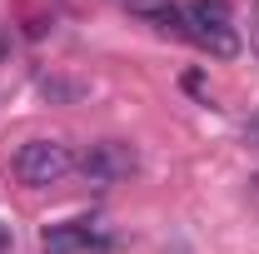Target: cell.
Returning a JSON list of instances; mask_svg holds the SVG:
<instances>
[{
	"label": "cell",
	"mask_w": 259,
	"mask_h": 254,
	"mask_svg": "<svg viewBox=\"0 0 259 254\" xmlns=\"http://www.w3.org/2000/svg\"><path fill=\"white\" fill-rule=\"evenodd\" d=\"M249 140H259V125H249Z\"/></svg>",
	"instance_id": "obj_9"
},
{
	"label": "cell",
	"mask_w": 259,
	"mask_h": 254,
	"mask_svg": "<svg viewBox=\"0 0 259 254\" xmlns=\"http://www.w3.org/2000/svg\"><path fill=\"white\" fill-rule=\"evenodd\" d=\"M70 170H75V155H70L65 140H25V145L15 150V180L30 185V190L60 185Z\"/></svg>",
	"instance_id": "obj_1"
},
{
	"label": "cell",
	"mask_w": 259,
	"mask_h": 254,
	"mask_svg": "<svg viewBox=\"0 0 259 254\" xmlns=\"http://www.w3.org/2000/svg\"><path fill=\"white\" fill-rule=\"evenodd\" d=\"M185 40H194L199 50H209L214 60H234V55H239V35H234V25H229V30H190Z\"/></svg>",
	"instance_id": "obj_5"
},
{
	"label": "cell",
	"mask_w": 259,
	"mask_h": 254,
	"mask_svg": "<svg viewBox=\"0 0 259 254\" xmlns=\"http://www.w3.org/2000/svg\"><path fill=\"white\" fill-rule=\"evenodd\" d=\"M110 234H95L90 220H70V224H50L40 234V249L45 254H80V249H105Z\"/></svg>",
	"instance_id": "obj_3"
},
{
	"label": "cell",
	"mask_w": 259,
	"mask_h": 254,
	"mask_svg": "<svg viewBox=\"0 0 259 254\" xmlns=\"http://www.w3.org/2000/svg\"><path fill=\"white\" fill-rule=\"evenodd\" d=\"M185 20L190 30H229V0H190L185 5Z\"/></svg>",
	"instance_id": "obj_4"
},
{
	"label": "cell",
	"mask_w": 259,
	"mask_h": 254,
	"mask_svg": "<svg viewBox=\"0 0 259 254\" xmlns=\"http://www.w3.org/2000/svg\"><path fill=\"white\" fill-rule=\"evenodd\" d=\"M75 164H80V175H85L90 185H120L125 175H135L140 159H135V150H130L125 140H100V145H90Z\"/></svg>",
	"instance_id": "obj_2"
},
{
	"label": "cell",
	"mask_w": 259,
	"mask_h": 254,
	"mask_svg": "<svg viewBox=\"0 0 259 254\" xmlns=\"http://www.w3.org/2000/svg\"><path fill=\"white\" fill-rule=\"evenodd\" d=\"M185 90H190V95H199V100H209V80H204L199 70H190V75H185Z\"/></svg>",
	"instance_id": "obj_6"
},
{
	"label": "cell",
	"mask_w": 259,
	"mask_h": 254,
	"mask_svg": "<svg viewBox=\"0 0 259 254\" xmlns=\"http://www.w3.org/2000/svg\"><path fill=\"white\" fill-rule=\"evenodd\" d=\"M5 244H10V229H5V224H0V249H5Z\"/></svg>",
	"instance_id": "obj_7"
},
{
	"label": "cell",
	"mask_w": 259,
	"mask_h": 254,
	"mask_svg": "<svg viewBox=\"0 0 259 254\" xmlns=\"http://www.w3.org/2000/svg\"><path fill=\"white\" fill-rule=\"evenodd\" d=\"M249 45H254V55H259V25H254V35H249Z\"/></svg>",
	"instance_id": "obj_8"
}]
</instances>
